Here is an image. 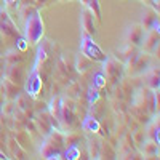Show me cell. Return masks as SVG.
Returning a JSON list of instances; mask_svg holds the SVG:
<instances>
[{
	"instance_id": "14",
	"label": "cell",
	"mask_w": 160,
	"mask_h": 160,
	"mask_svg": "<svg viewBox=\"0 0 160 160\" xmlns=\"http://www.w3.org/2000/svg\"><path fill=\"white\" fill-rule=\"evenodd\" d=\"M98 98H99V90L95 88V87H91V88L88 90V102H90V104H95V102L98 101Z\"/></svg>"
},
{
	"instance_id": "5",
	"label": "cell",
	"mask_w": 160,
	"mask_h": 160,
	"mask_svg": "<svg viewBox=\"0 0 160 160\" xmlns=\"http://www.w3.org/2000/svg\"><path fill=\"white\" fill-rule=\"evenodd\" d=\"M82 128L85 130V131H90V133H96V131H99V122L95 118V117H91V115H88V117H85L83 118V122H82Z\"/></svg>"
},
{
	"instance_id": "19",
	"label": "cell",
	"mask_w": 160,
	"mask_h": 160,
	"mask_svg": "<svg viewBox=\"0 0 160 160\" xmlns=\"http://www.w3.org/2000/svg\"><path fill=\"white\" fill-rule=\"evenodd\" d=\"M61 2H64V0H61Z\"/></svg>"
},
{
	"instance_id": "6",
	"label": "cell",
	"mask_w": 160,
	"mask_h": 160,
	"mask_svg": "<svg viewBox=\"0 0 160 160\" xmlns=\"http://www.w3.org/2000/svg\"><path fill=\"white\" fill-rule=\"evenodd\" d=\"M61 109H62V101L59 98H53L51 102H50V112H51V117L59 120L61 117Z\"/></svg>"
},
{
	"instance_id": "18",
	"label": "cell",
	"mask_w": 160,
	"mask_h": 160,
	"mask_svg": "<svg viewBox=\"0 0 160 160\" xmlns=\"http://www.w3.org/2000/svg\"><path fill=\"white\" fill-rule=\"evenodd\" d=\"M80 2H82L83 5H88V2H90V0H80Z\"/></svg>"
},
{
	"instance_id": "13",
	"label": "cell",
	"mask_w": 160,
	"mask_h": 160,
	"mask_svg": "<svg viewBox=\"0 0 160 160\" xmlns=\"http://www.w3.org/2000/svg\"><path fill=\"white\" fill-rule=\"evenodd\" d=\"M130 37H131V42L139 43V42H141V37H142L141 29H139V28H131V31H130Z\"/></svg>"
},
{
	"instance_id": "8",
	"label": "cell",
	"mask_w": 160,
	"mask_h": 160,
	"mask_svg": "<svg viewBox=\"0 0 160 160\" xmlns=\"http://www.w3.org/2000/svg\"><path fill=\"white\" fill-rule=\"evenodd\" d=\"M59 120H62V123H64L66 127H71V125H72L74 118H72V114H71V111L68 109V106H62V109H61V117H59Z\"/></svg>"
},
{
	"instance_id": "15",
	"label": "cell",
	"mask_w": 160,
	"mask_h": 160,
	"mask_svg": "<svg viewBox=\"0 0 160 160\" xmlns=\"http://www.w3.org/2000/svg\"><path fill=\"white\" fill-rule=\"evenodd\" d=\"M47 59V50L43 48V47H40L38 50H37V59H35V68H37V66L40 64V62H43Z\"/></svg>"
},
{
	"instance_id": "4",
	"label": "cell",
	"mask_w": 160,
	"mask_h": 160,
	"mask_svg": "<svg viewBox=\"0 0 160 160\" xmlns=\"http://www.w3.org/2000/svg\"><path fill=\"white\" fill-rule=\"evenodd\" d=\"M82 26L88 35L95 34V21H93V13L90 10H85L82 13Z\"/></svg>"
},
{
	"instance_id": "16",
	"label": "cell",
	"mask_w": 160,
	"mask_h": 160,
	"mask_svg": "<svg viewBox=\"0 0 160 160\" xmlns=\"http://www.w3.org/2000/svg\"><path fill=\"white\" fill-rule=\"evenodd\" d=\"M28 47H29V42L26 40V37L18 38V42H16V48H18L19 51H26V50H28Z\"/></svg>"
},
{
	"instance_id": "10",
	"label": "cell",
	"mask_w": 160,
	"mask_h": 160,
	"mask_svg": "<svg viewBox=\"0 0 160 160\" xmlns=\"http://www.w3.org/2000/svg\"><path fill=\"white\" fill-rule=\"evenodd\" d=\"M64 157L68 158V160H77V158H80V151H78V148H77L75 144L69 146L68 151H66V154H64Z\"/></svg>"
},
{
	"instance_id": "1",
	"label": "cell",
	"mask_w": 160,
	"mask_h": 160,
	"mask_svg": "<svg viewBox=\"0 0 160 160\" xmlns=\"http://www.w3.org/2000/svg\"><path fill=\"white\" fill-rule=\"evenodd\" d=\"M43 35V21L38 11H32V15L26 19V29H24V37L29 43L35 45L42 40Z\"/></svg>"
},
{
	"instance_id": "12",
	"label": "cell",
	"mask_w": 160,
	"mask_h": 160,
	"mask_svg": "<svg viewBox=\"0 0 160 160\" xmlns=\"http://www.w3.org/2000/svg\"><path fill=\"white\" fill-rule=\"evenodd\" d=\"M88 7H90V11L95 13V16L98 19H101V8H99V2H98V0H90Z\"/></svg>"
},
{
	"instance_id": "7",
	"label": "cell",
	"mask_w": 160,
	"mask_h": 160,
	"mask_svg": "<svg viewBox=\"0 0 160 160\" xmlns=\"http://www.w3.org/2000/svg\"><path fill=\"white\" fill-rule=\"evenodd\" d=\"M91 66V59L90 58H87L83 53L80 55L78 58H77V71H80V72H85L88 68Z\"/></svg>"
},
{
	"instance_id": "2",
	"label": "cell",
	"mask_w": 160,
	"mask_h": 160,
	"mask_svg": "<svg viewBox=\"0 0 160 160\" xmlns=\"http://www.w3.org/2000/svg\"><path fill=\"white\" fill-rule=\"evenodd\" d=\"M80 51L87 58H90L91 61H106L108 59V56L104 55V51L98 47V43L88 34H83L82 38H80Z\"/></svg>"
},
{
	"instance_id": "3",
	"label": "cell",
	"mask_w": 160,
	"mask_h": 160,
	"mask_svg": "<svg viewBox=\"0 0 160 160\" xmlns=\"http://www.w3.org/2000/svg\"><path fill=\"white\" fill-rule=\"evenodd\" d=\"M24 88H26V93H28L29 96H34V98L40 93V90H42V77L38 75V71H37L35 66L32 68L28 80H26Z\"/></svg>"
},
{
	"instance_id": "9",
	"label": "cell",
	"mask_w": 160,
	"mask_h": 160,
	"mask_svg": "<svg viewBox=\"0 0 160 160\" xmlns=\"http://www.w3.org/2000/svg\"><path fill=\"white\" fill-rule=\"evenodd\" d=\"M93 87L98 88V90L106 87V77H104L102 72H96L95 75H93Z\"/></svg>"
},
{
	"instance_id": "11",
	"label": "cell",
	"mask_w": 160,
	"mask_h": 160,
	"mask_svg": "<svg viewBox=\"0 0 160 160\" xmlns=\"http://www.w3.org/2000/svg\"><path fill=\"white\" fill-rule=\"evenodd\" d=\"M8 75H10L11 82L16 83V82H19V80H21V69L16 68V66H13V68H10V71H8Z\"/></svg>"
},
{
	"instance_id": "17",
	"label": "cell",
	"mask_w": 160,
	"mask_h": 160,
	"mask_svg": "<svg viewBox=\"0 0 160 160\" xmlns=\"http://www.w3.org/2000/svg\"><path fill=\"white\" fill-rule=\"evenodd\" d=\"M3 2L7 5H15V3H18V0H3Z\"/></svg>"
}]
</instances>
